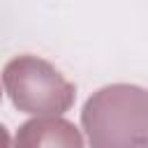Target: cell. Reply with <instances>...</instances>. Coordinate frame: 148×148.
Segmentation results:
<instances>
[{"label": "cell", "instance_id": "cell-1", "mask_svg": "<svg viewBox=\"0 0 148 148\" xmlns=\"http://www.w3.org/2000/svg\"><path fill=\"white\" fill-rule=\"evenodd\" d=\"M81 123L90 148H148V90L111 83L88 97Z\"/></svg>", "mask_w": 148, "mask_h": 148}, {"label": "cell", "instance_id": "cell-2", "mask_svg": "<svg viewBox=\"0 0 148 148\" xmlns=\"http://www.w3.org/2000/svg\"><path fill=\"white\" fill-rule=\"evenodd\" d=\"M2 81L14 104L28 113H62L74 99V86L53 65L35 56L7 62Z\"/></svg>", "mask_w": 148, "mask_h": 148}, {"label": "cell", "instance_id": "cell-3", "mask_svg": "<svg viewBox=\"0 0 148 148\" xmlns=\"http://www.w3.org/2000/svg\"><path fill=\"white\" fill-rule=\"evenodd\" d=\"M14 148H83L79 130L62 118H32L16 132Z\"/></svg>", "mask_w": 148, "mask_h": 148}, {"label": "cell", "instance_id": "cell-4", "mask_svg": "<svg viewBox=\"0 0 148 148\" xmlns=\"http://www.w3.org/2000/svg\"><path fill=\"white\" fill-rule=\"evenodd\" d=\"M0 148H9V136H7V130L0 125Z\"/></svg>", "mask_w": 148, "mask_h": 148}]
</instances>
